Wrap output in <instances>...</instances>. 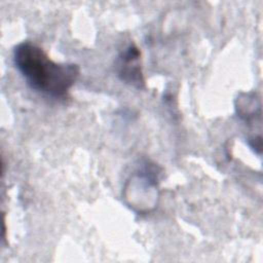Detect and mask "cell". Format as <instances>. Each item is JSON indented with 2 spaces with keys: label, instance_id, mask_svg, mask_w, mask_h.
<instances>
[{
  "label": "cell",
  "instance_id": "cell-1",
  "mask_svg": "<svg viewBox=\"0 0 263 263\" xmlns=\"http://www.w3.org/2000/svg\"><path fill=\"white\" fill-rule=\"evenodd\" d=\"M13 63L32 89L53 99H65L80 74L78 65L55 63L30 41L14 47Z\"/></svg>",
  "mask_w": 263,
  "mask_h": 263
},
{
  "label": "cell",
  "instance_id": "cell-2",
  "mask_svg": "<svg viewBox=\"0 0 263 263\" xmlns=\"http://www.w3.org/2000/svg\"><path fill=\"white\" fill-rule=\"evenodd\" d=\"M141 51L135 44H129L116 61V72L118 77L137 88L145 85L141 69Z\"/></svg>",
  "mask_w": 263,
  "mask_h": 263
}]
</instances>
